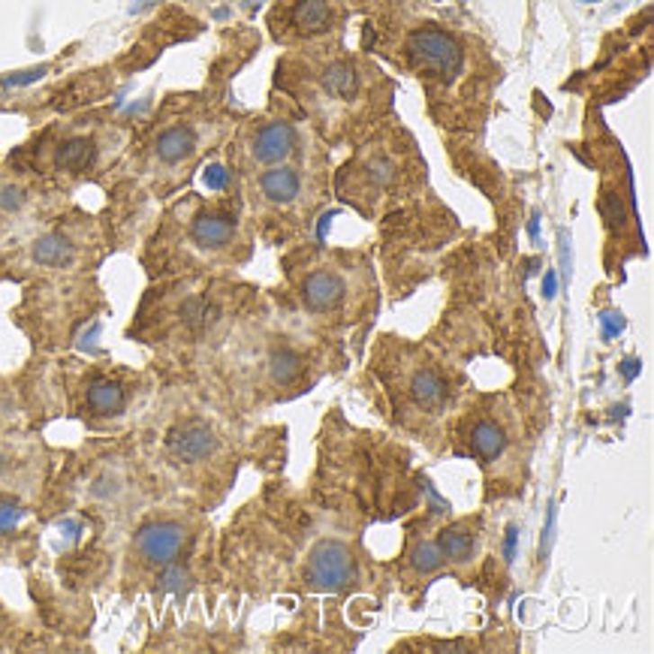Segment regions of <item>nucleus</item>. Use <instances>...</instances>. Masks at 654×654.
<instances>
[{
	"mask_svg": "<svg viewBox=\"0 0 654 654\" xmlns=\"http://www.w3.org/2000/svg\"><path fill=\"white\" fill-rule=\"evenodd\" d=\"M404 55L426 79L455 82L464 70V46L437 24H419L404 40Z\"/></svg>",
	"mask_w": 654,
	"mask_h": 654,
	"instance_id": "1",
	"label": "nucleus"
},
{
	"mask_svg": "<svg viewBox=\"0 0 654 654\" xmlns=\"http://www.w3.org/2000/svg\"><path fill=\"white\" fill-rule=\"evenodd\" d=\"M356 579V564H353L350 549L344 543H320L308 561V582L323 591H344Z\"/></svg>",
	"mask_w": 654,
	"mask_h": 654,
	"instance_id": "2",
	"label": "nucleus"
},
{
	"mask_svg": "<svg viewBox=\"0 0 654 654\" xmlns=\"http://www.w3.org/2000/svg\"><path fill=\"white\" fill-rule=\"evenodd\" d=\"M401 178V163L392 151L386 148H368L363 157L353 163V182L365 196L386 193L399 184Z\"/></svg>",
	"mask_w": 654,
	"mask_h": 654,
	"instance_id": "3",
	"label": "nucleus"
},
{
	"mask_svg": "<svg viewBox=\"0 0 654 654\" xmlns=\"http://www.w3.org/2000/svg\"><path fill=\"white\" fill-rule=\"evenodd\" d=\"M299 296H302L308 311L332 314L347 299V281L335 269H311L299 283Z\"/></svg>",
	"mask_w": 654,
	"mask_h": 654,
	"instance_id": "4",
	"label": "nucleus"
},
{
	"mask_svg": "<svg viewBox=\"0 0 654 654\" xmlns=\"http://www.w3.org/2000/svg\"><path fill=\"white\" fill-rule=\"evenodd\" d=\"M296 127L287 121H269L256 127V133L251 136V157L254 163H263V166H278V163H287L296 154Z\"/></svg>",
	"mask_w": 654,
	"mask_h": 654,
	"instance_id": "5",
	"label": "nucleus"
},
{
	"mask_svg": "<svg viewBox=\"0 0 654 654\" xmlns=\"http://www.w3.org/2000/svg\"><path fill=\"white\" fill-rule=\"evenodd\" d=\"M184 546V528L175 522H151L136 533V549L151 564H169Z\"/></svg>",
	"mask_w": 654,
	"mask_h": 654,
	"instance_id": "6",
	"label": "nucleus"
},
{
	"mask_svg": "<svg viewBox=\"0 0 654 654\" xmlns=\"http://www.w3.org/2000/svg\"><path fill=\"white\" fill-rule=\"evenodd\" d=\"M320 91L335 103H353L363 94V70L350 58H332L320 70Z\"/></svg>",
	"mask_w": 654,
	"mask_h": 654,
	"instance_id": "7",
	"label": "nucleus"
},
{
	"mask_svg": "<svg viewBox=\"0 0 654 654\" xmlns=\"http://www.w3.org/2000/svg\"><path fill=\"white\" fill-rule=\"evenodd\" d=\"M256 187H260V196L269 205H290L302 196V169L278 163V166L260 172Z\"/></svg>",
	"mask_w": 654,
	"mask_h": 654,
	"instance_id": "8",
	"label": "nucleus"
},
{
	"mask_svg": "<svg viewBox=\"0 0 654 654\" xmlns=\"http://www.w3.org/2000/svg\"><path fill=\"white\" fill-rule=\"evenodd\" d=\"M166 443H169V452L175 455L178 461L193 464V461L209 459V455L214 452V446H218V437H214V432L209 426L187 423L182 428H175V432H169Z\"/></svg>",
	"mask_w": 654,
	"mask_h": 654,
	"instance_id": "9",
	"label": "nucleus"
},
{
	"mask_svg": "<svg viewBox=\"0 0 654 654\" xmlns=\"http://www.w3.org/2000/svg\"><path fill=\"white\" fill-rule=\"evenodd\" d=\"M236 232H238L236 218H229V214H223V211H200L191 227L193 242L200 247H209V251L229 247L236 242Z\"/></svg>",
	"mask_w": 654,
	"mask_h": 654,
	"instance_id": "10",
	"label": "nucleus"
},
{
	"mask_svg": "<svg viewBox=\"0 0 654 654\" xmlns=\"http://www.w3.org/2000/svg\"><path fill=\"white\" fill-rule=\"evenodd\" d=\"M290 24L296 33H323L335 24V4L332 0H296L290 6Z\"/></svg>",
	"mask_w": 654,
	"mask_h": 654,
	"instance_id": "11",
	"label": "nucleus"
},
{
	"mask_svg": "<svg viewBox=\"0 0 654 654\" xmlns=\"http://www.w3.org/2000/svg\"><path fill=\"white\" fill-rule=\"evenodd\" d=\"M193 151H196V130L187 124L166 127V130L157 136V142H154V154H157L163 163H182L191 157Z\"/></svg>",
	"mask_w": 654,
	"mask_h": 654,
	"instance_id": "12",
	"label": "nucleus"
},
{
	"mask_svg": "<svg viewBox=\"0 0 654 654\" xmlns=\"http://www.w3.org/2000/svg\"><path fill=\"white\" fill-rule=\"evenodd\" d=\"M33 263L37 265H46V269H61V265H70L73 256H76V247L67 236L61 232H49V236H42L33 242Z\"/></svg>",
	"mask_w": 654,
	"mask_h": 654,
	"instance_id": "13",
	"label": "nucleus"
},
{
	"mask_svg": "<svg viewBox=\"0 0 654 654\" xmlns=\"http://www.w3.org/2000/svg\"><path fill=\"white\" fill-rule=\"evenodd\" d=\"M94 157H97V145L88 136H76V139H67L55 154V166L61 172H85L91 169Z\"/></svg>",
	"mask_w": 654,
	"mask_h": 654,
	"instance_id": "14",
	"label": "nucleus"
},
{
	"mask_svg": "<svg viewBox=\"0 0 654 654\" xmlns=\"http://www.w3.org/2000/svg\"><path fill=\"white\" fill-rule=\"evenodd\" d=\"M410 392L423 408H437L446 395V383L435 368H417L410 377Z\"/></svg>",
	"mask_w": 654,
	"mask_h": 654,
	"instance_id": "15",
	"label": "nucleus"
},
{
	"mask_svg": "<svg viewBox=\"0 0 654 654\" xmlns=\"http://www.w3.org/2000/svg\"><path fill=\"white\" fill-rule=\"evenodd\" d=\"M88 408L103 417H112L124 408V386L115 381H94L88 386Z\"/></svg>",
	"mask_w": 654,
	"mask_h": 654,
	"instance_id": "16",
	"label": "nucleus"
},
{
	"mask_svg": "<svg viewBox=\"0 0 654 654\" xmlns=\"http://www.w3.org/2000/svg\"><path fill=\"white\" fill-rule=\"evenodd\" d=\"M470 446L479 459H497L506 446V437L495 423H477L470 428Z\"/></svg>",
	"mask_w": 654,
	"mask_h": 654,
	"instance_id": "17",
	"label": "nucleus"
},
{
	"mask_svg": "<svg viewBox=\"0 0 654 654\" xmlns=\"http://www.w3.org/2000/svg\"><path fill=\"white\" fill-rule=\"evenodd\" d=\"M178 317H182V323L191 332H202L205 326L218 317V308H214L205 296H191V299H184L182 308H178Z\"/></svg>",
	"mask_w": 654,
	"mask_h": 654,
	"instance_id": "18",
	"label": "nucleus"
},
{
	"mask_svg": "<svg viewBox=\"0 0 654 654\" xmlns=\"http://www.w3.org/2000/svg\"><path fill=\"white\" fill-rule=\"evenodd\" d=\"M299 372H302V359H299V353L296 350H290V347H278L269 356V374H272V381L278 383V386H287L292 383L299 377Z\"/></svg>",
	"mask_w": 654,
	"mask_h": 654,
	"instance_id": "19",
	"label": "nucleus"
},
{
	"mask_svg": "<svg viewBox=\"0 0 654 654\" xmlns=\"http://www.w3.org/2000/svg\"><path fill=\"white\" fill-rule=\"evenodd\" d=\"M437 546H441L443 558H450V561H468L470 549H473V537L461 528H446L441 533V540H437Z\"/></svg>",
	"mask_w": 654,
	"mask_h": 654,
	"instance_id": "20",
	"label": "nucleus"
},
{
	"mask_svg": "<svg viewBox=\"0 0 654 654\" xmlns=\"http://www.w3.org/2000/svg\"><path fill=\"white\" fill-rule=\"evenodd\" d=\"M410 564L417 567L419 573H432L437 567L443 564V552L437 543H419L417 549L410 552Z\"/></svg>",
	"mask_w": 654,
	"mask_h": 654,
	"instance_id": "21",
	"label": "nucleus"
},
{
	"mask_svg": "<svg viewBox=\"0 0 654 654\" xmlns=\"http://www.w3.org/2000/svg\"><path fill=\"white\" fill-rule=\"evenodd\" d=\"M604 218L609 227H622V223L627 220V214H624V200L618 193H606L604 196Z\"/></svg>",
	"mask_w": 654,
	"mask_h": 654,
	"instance_id": "22",
	"label": "nucleus"
},
{
	"mask_svg": "<svg viewBox=\"0 0 654 654\" xmlns=\"http://www.w3.org/2000/svg\"><path fill=\"white\" fill-rule=\"evenodd\" d=\"M187 579H191V576H187V570L184 567H178V564H166V570L160 573V588H166V591H182L184 585H187Z\"/></svg>",
	"mask_w": 654,
	"mask_h": 654,
	"instance_id": "23",
	"label": "nucleus"
},
{
	"mask_svg": "<svg viewBox=\"0 0 654 654\" xmlns=\"http://www.w3.org/2000/svg\"><path fill=\"white\" fill-rule=\"evenodd\" d=\"M22 205H24V191H22V187H15V184L0 187V209H4V211H19Z\"/></svg>",
	"mask_w": 654,
	"mask_h": 654,
	"instance_id": "24",
	"label": "nucleus"
},
{
	"mask_svg": "<svg viewBox=\"0 0 654 654\" xmlns=\"http://www.w3.org/2000/svg\"><path fill=\"white\" fill-rule=\"evenodd\" d=\"M555 519H558V506L549 504V513H546V531H543V540H540V558L549 555V549H552V540H555Z\"/></svg>",
	"mask_w": 654,
	"mask_h": 654,
	"instance_id": "25",
	"label": "nucleus"
},
{
	"mask_svg": "<svg viewBox=\"0 0 654 654\" xmlns=\"http://www.w3.org/2000/svg\"><path fill=\"white\" fill-rule=\"evenodd\" d=\"M202 178H205V187H211V191H223V187H227V182H229V172L214 163V166L205 169Z\"/></svg>",
	"mask_w": 654,
	"mask_h": 654,
	"instance_id": "26",
	"label": "nucleus"
},
{
	"mask_svg": "<svg viewBox=\"0 0 654 654\" xmlns=\"http://www.w3.org/2000/svg\"><path fill=\"white\" fill-rule=\"evenodd\" d=\"M22 519V510L15 504H0V531H10L15 528Z\"/></svg>",
	"mask_w": 654,
	"mask_h": 654,
	"instance_id": "27",
	"label": "nucleus"
},
{
	"mask_svg": "<svg viewBox=\"0 0 654 654\" xmlns=\"http://www.w3.org/2000/svg\"><path fill=\"white\" fill-rule=\"evenodd\" d=\"M42 73H46V67H37V70H28V73H15V76H10V79L0 82V85H4V88H15V85H31V82H37Z\"/></svg>",
	"mask_w": 654,
	"mask_h": 654,
	"instance_id": "28",
	"label": "nucleus"
},
{
	"mask_svg": "<svg viewBox=\"0 0 654 654\" xmlns=\"http://www.w3.org/2000/svg\"><path fill=\"white\" fill-rule=\"evenodd\" d=\"M600 320H604V335H606V338H613V335H618L624 329V320L618 314H604Z\"/></svg>",
	"mask_w": 654,
	"mask_h": 654,
	"instance_id": "29",
	"label": "nucleus"
},
{
	"mask_svg": "<svg viewBox=\"0 0 654 654\" xmlns=\"http://www.w3.org/2000/svg\"><path fill=\"white\" fill-rule=\"evenodd\" d=\"M515 540H519V531L510 528V531H506V540H504V558H506V561H513V558H515Z\"/></svg>",
	"mask_w": 654,
	"mask_h": 654,
	"instance_id": "30",
	"label": "nucleus"
},
{
	"mask_svg": "<svg viewBox=\"0 0 654 654\" xmlns=\"http://www.w3.org/2000/svg\"><path fill=\"white\" fill-rule=\"evenodd\" d=\"M622 374L627 377V381H633V377L640 374V363H636V359H627V363L622 365Z\"/></svg>",
	"mask_w": 654,
	"mask_h": 654,
	"instance_id": "31",
	"label": "nucleus"
},
{
	"mask_svg": "<svg viewBox=\"0 0 654 654\" xmlns=\"http://www.w3.org/2000/svg\"><path fill=\"white\" fill-rule=\"evenodd\" d=\"M543 296L546 299L555 296V272H546V278H543Z\"/></svg>",
	"mask_w": 654,
	"mask_h": 654,
	"instance_id": "32",
	"label": "nucleus"
}]
</instances>
